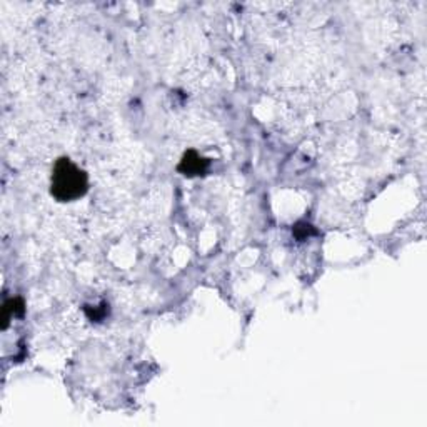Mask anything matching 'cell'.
I'll return each mask as SVG.
<instances>
[{"mask_svg": "<svg viewBox=\"0 0 427 427\" xmlns=\"http://www.w3.org/2000/svg\"><path fill=\"white\" fill-rule=\"evenodd\" d=\"M89 189L87 174L67 157H62L53 165L51 194L59 202H72L84 197Z\"/></svg>", "mask_w": 427, "mask_h": 427, "instance_id": "1", "label": "cell"}, {"mask_svg": "<svg viewBox=\"0 0 427 427\" xmlns=\"http://www.w3.org/2000/svg\"><path fill=\"white\" fill-rule=\"evenodd\" d=\"M207 167H209V160L199 156L196 151H187L182 156L179 165H177V171L185 177H196L204 176Z\"/></svg>", "mask_w": 427, "mask_h": 427, "instance_id": "2", "label": "cell"}, {"mask_svg": "<svg viewBox=\"0 0 427 427\" xmlns=\"http://www.w3.org/2000/svg\"><path fill=\"white\" fill-rule=\"evenodd\" d=\"M292 232H294V235H296L297 239H305V237H309V235L316 234L314 227L310 226V224H305V222L296 224V227H294Z\"/></svg>", "mask_w": 427, "mask_h": 427, "instance_id": "3", "label": "cell"}]
</instances>
